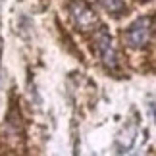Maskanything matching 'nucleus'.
<instances>
[{
  "label": "nucleus",
  "instance_id": "1",
  "mask_svg": "<svg viewBox=\"0 0 156 156\" xmlns=\"http://www.w3.org/2000/svg\"><path fill=\"white\" fill-rule=\"evenodd\" d=\"M94 46H97V52L100 56V62L104 64V68H108L110 71H116L119 66L118 60V50L114 46V41L110 37V33L106 29H98L97 39H94Z\"/></svg>",
  "mask_w": 156,
  "mask_h": 156
},
{
  "label": "nucleus",
  "instance_id": "2",
  "mask_svg": "<svg viewBox=\"0 0 156 156\" xmlns=\"http://www.w3.org/2000/svg\"><path fill=\"white\" fill-rule=\"evenodd\" d=\"M151 35H152V20L151 17H139L125 31V43L131 48H143L151 41Z\"/></svg>",
  "mask_w": 156,
  "mask_h": 156
},
{
  "label": "nucleus",
  "instance_id": "3",
  "mask_svg": "<svg viewBox=\"0 0 156 156\" xmlns=\"http://www.w3.org/2000/svg\"><path fill=\"white\" fill-rule=\"evenodd\" d=\"M69 14H71L73 23L77 25V29H81V31H93V29L98 27L97 14L83 0H71L69 2Z\"/></svg>",
  "mask_w": 156,
  "mask_h": 156
},
{
  "label": "nucleus",
  "instance_id": "4",
  "mask_svg": "<svg viewBox=\"0 0 156 156\" xmlns=\"http://www.w3.org/2000/svg\"><path fill=\"white\" fill-rule=\"evenodd\" d=\"M97 2L102 6L108 14H112V16H119V14L125 10L123 0H97Z\"/></svg>",
  "mask_w": 156,
  "mask_h": 156
},
{
  "label": "nucleus",
  "instance_id": "5",
  "mask_svg": "<svg viewBox=\"0 0 156 156\" xmlns=\"http://www.w3.org/2000/svg\"><path fill=\"white\" fill-rule=\"evenodd\" d=\"M141 2H148V0H141Z\"/></svg>",
  "mask_w": 156,
  "mask_h": 156
}]
</instances>
